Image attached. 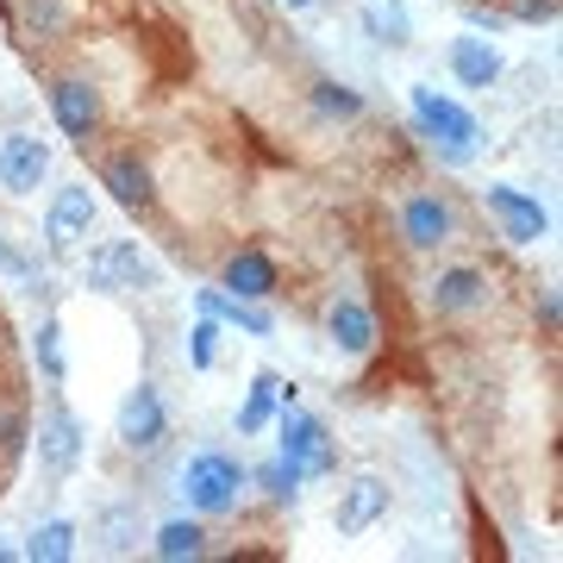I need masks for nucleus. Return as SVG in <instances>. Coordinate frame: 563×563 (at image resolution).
I'll use <instances>...</instances> for the list:
<instances>
[{"instance_id": "obj_1", "label": "nucleus", "mask_w": 563, "mask_h": 563, "mask_svg": "<svg viewBox=\"0 0 563 563\" xmlns=\"http://www.w3.org/2000/svg\"><path fill=\"white\" fill-rule=\"evenodd\" d=\"M244 488H251V470H244L232 451H195V457L181 463V495H188V507H195L201 520L232 514Z\"/></svg>"}, {"instance_id": "obj_2", "label": "nucleus", "mask_w": 563, "mask_h": 563, "mask_svg": "<svg viewBox=\"0 0 563 563\" xmlns=\"http://www.w3.org/2000/svg\"><path fill=\"white\" fill-rule=\"evenodd\" d=\"M413 120H420L426 144L439 151L444 163H470L476 157V144H483V125H476V113L470 107H457L451 95H439V88H413Z\"/></svg>"}, {"instance_id": "obj_3", "label": "nucleus", "mask_w": 563, "mask_h": 563, "mask_svg": "<svg viewBox=\"0 0 563 563\" xmlns=\"http://www.w3.org/2000/svg\"><path fill=\"white\" fill-rule=\"evenodd\" d=\"M81 282L95 295H144V288H163V269L132 239H101L81 263Z\"/></svg>"}, {"instance_id": "obj_4", "label": "nucleus", "mask_w": 563, "mask_h": 563, "mask_svg": "<svg viewBox=\"0 0 563 563\" xmlns=\"http://www.w3.org/2000/svg\"><path fill=\"white\" fill-rule=\"evenodd\" d=\"M282 457L295 463L301 476H332L339 470V439L325 432V420L282 407Z\"/></svg>"}, {"instance_id": "obj_5", "label": "nucleus", "mask_w": 563, "mask_h": 563, "mask_svg": "<svg viewBox=\"0 0 563 563\" xmlns=\"http://www.w3.org/2000/svg\"><path fill=\"white\" fill-rule=\"evenodd\" d=\"M483 201H488V213H495V225H501V239H507V244H539L544 232H551V213H544L532 195L507 188V181H488Z\"/></svg>"}, {"instance_id": "obj_6", "label": "nucleus", "mask_w": 563, "mask_h": 563, "mask_svg": "<svg viewBox=\"0 0 563 563\" xmlns=\"http://www.w3.org/2000/svg\"><path fill=\"white\" fill-rule=\"evenodd\" d=\"M88 232H95V195H88V188H57V201L44 213V244H51V257H76Z\"/></svg>"}, {"instance_id": "obj_7", "label": "nucleus", "mask_w": 563, "mask_h": 563, "mask_svg": "<svg viewBox=\"0 0 563 563\" xmlns=\"http://www.w3.org/2000/svg\"><path fill=\"white\" fill-rule=\"evenodd\" d=\"M51 176V144L32 132H7L0 139V188L7 195H38V181Z\"/></svg>"}, {"instance_id": "obj_8", "label": "nucleus", "mask_w": 563, "mask_h": 563, "mask_svg": "<svg viewBox=\"0 0 563 563\" xmlns=\"http://www.w3.org/2000/svg\"><path fill=\"white\" fill-rule=\"evenodd\" d=\"M51 113H57V125L76 144H88L95 132H101V88H88L81 76L51 81Z\"/></svg>"}, {"instance_id": "obj_9", "label": "nucleus", "mask_w": 563, "mask_h": 563, "mask_svg": "<svg viewBox=\"0 0 563 563\" xmlns=\"http://www.w3.org/2000/svg\"><path fill=\"white\" fill-rule=\"evenodd\" d=\"M401 239H407V251H444V244L457 239V213H451V201H439V195H413V201L401 207Z\"/></svg>"}, {"instance_id": "obj_10", "label": "nucleus", "mask_w": 563, "mask_h": 563, "mask_svg": "<svg viewBox=\"0 0 563 563\" xmlns=\"http://www.w3.org/2000/svg\"><path fill=\"white\" fill-rule=\"evenodd\" d=\"M38 463H44V476H69L81 463V426L63 401H51L38 420Z\"/></svg>"}, {"instance_id": "obj_11", "label": "nucleus", "mask_w": 563, "mask_h": 563, "mask_svg": "<svg viewBox=\"0 0 563 563\" xmlns=\"http://www.w3.org/2000/svg\"><path fill=\"white\" fill-rule=\"evenodd\" d=\"M163 432H169V413H163V395L151 383H139L132 395H125L120 407V439L132 444V451H157Z\"/></svg>"}, {"instance_id": "obj_12", "label": "nucleus", "mask_w": 563, "mask_h": 563, "mask_svg": "<svg viewBox=\"0 0 563 563\" xmlns=\"http://www.w3.org/2000/svg\"><path fill=\"white\" fill-rule=\"evenodd\" d=\"M388 501H395V495H388L383 476H357V483L339 495V514H332V526H339L344 539H357V532H369V526L388 514Z\"/></svg>"}, {"instance_id": "obj_13", "label": "nucleus", "mask_w": 563, "mask_h": 563, "mask_svg": "<svg viewBox=\"0 0 563 563\" xmlns=\"http://www.w3.org/2000/svg\"><path fill=\"white\" fill-rule=\"evenodd\" d=\"M483 301H488V276L470 269V263H457V269H444L432 282V313H444V320H463V313H476Z\"/></svg>"}, {"instance_id": "obj_14", "label": "nucleus", "mask_w": 563, "mask_h": 563, "mask_svg": "<svg viewBox=\"0 0 563 563\" xmlns=\"http://www.w3.org/2000/svg\"><path fill=\"white\" fill-rule=\"evenodd\" d=\"M325 332H332V344H339L344 357H369L376 351V313L363 301H351V295L325 307Z\"/></svg>"}, {"instance_id": "obj_15", "label": "nucleus", "mask_w": 563, "mask_h": 563, "mask_svg": "<svg viewBox=\"0 0 563 563\" xmlns=\"http://www.w3.org/2000/svg\"><path fill=\"white\" fill-rule=\"evenodd\" d=\"M288 401H295V388H282L276 369H257L251 376V401L239 407V439H257L263 426L276 420V407H288Z\"/></svg>"}, {"instance_id": "obj_16", "label": "nucleus", "mask_w": 563, "mask_h": 563, "mask_svg": "<svg viewBox=\"0 0 563 563\" xmlns=\"http://www.w3.org/2000/svg\"><path fill=\"white\" fill-rule=\"evenodd\" d=\"M225 295H239V301H269L276 295V263L269 251H239V257L225 263Z\"/></svg>"}, {"instance_id": "obj_17", "label": "nucleus", "mask_w": 563, "mask_h": 563, "mask_svg": "<svg viewBox=\"0 0 563 563\" xmlns=\"http://www.w3.org/2000/svg\"><path fill=\"white\" fill-rule=\"evenodd\" d=\"M195 307H201V313H213L220 325L251 332V339H269V332H276V320H269L257 301H239V295H225V288H201V295H195Z\"/></svg>"}, {"instance_id": "obj_18", "label": "nucleus", "mask_w": 563, "mask_h": 563, "mask_svg": "<svg viewBox=\"0 0 563 563\" xmlns=\"http://www.w3.org/2000/svg\"><path fill=\"white\" fill-rule=\"evenodd\" d=\"M451 76L463 88H495L501 81V51L488 38H451Z\"/></svg>"}, {"instance_id": "obj_19", "label": "nucleus", "mask_w": 563, "mask_h": 563, "mask_svg": "<svg viewBox=\"0 0 563 563\" xmlns=\"http://www.w3.org/2000/svg\"><path fill=\"white\" fill-rule=\"evenodd\" d=\"M101 188H113V201L132 207V213H144V207L157 201V181H151V169H144L139 157H107Z\"/></svg>"}, {"instance_id": "obj_20", "label": "nucleus", "mask_w": 563, "mask_h": 563, "mask_svg": "<svg viewBox=\"0 0 563 563\" xmlns=\"http://www.w3.org/2000/svg\"><path fill=\"white\" fill-rule=\"evenodd\" d=\"M88 539H95V551H107V558H125V551H139V539H144L139 507H107V514H95Z\"/></svg>"}, {"instance_id": "obj_21", "label": "nucleus", "mask_w": 563, "mask_h": 563, "mask_svg": "<svg viewBox=\"0 0 563 563\" xmlns=\"http://www.w3.org/2000/svg\"><path fill=\"white\" fill-rule=\"evenodd\" d=\"M363 32L388 51H401L413 44V13H407V0H363Z\"/></svg>"}, {"instance_id": "obj_22", "label": "nucleus", "mask_w": 563, "mask_h": 563, "mask_svg": "<svg viewBox=\"0 0 563 563\" xmlns=\"http://www.w3.org/2000/svg\"><path fill=\"white\" fill-rule=\"evenodd\" d=\"M151 551H157L163 563H195L207 558V526L201 520H169L151 532Z\"/></svg>"}, {"instance_id": "obj_23", "label": "nucleus", "mask_w": 563, "mask_h": 563, "mask_svg": "<svg viewBox=\"0 0 563 563\" xmlns=\"http://www.w3.org/2000/svg\"><path fill=\"white\" fill-rule=\"evenodd\" d=\"M25 558L32 563H69L76 558V526L69 520H44L38 532H32V544H25Z\"/></svg>"}, {"instance_id": "obj_24", "label": "nucleus", "mask_w": 563, "mask_h": 563, "mask_svg": "<svg viewBox=\"0 0 563 563\" xmlns=\"http://www.w3.org/2000/svg\"><path fill=\"white\" fill-rule=\"evenodd\" d=\"M257 483H263V495H269L276 507H288L295 495H301L307 476H301V470H295L288 457H276V463H263V470H257Z\"/></svg>"}, {"instance_id": "obj_25", "label": "nucleus", "mask_w": 563, "mask_h": 563, "mask_svg": "<svg viewBox=\"0 0 563 563\" xmlns=\"http://www.w3.org/2000/svg\"><path fill=\"white\" fill-rule=\"evenodd\" d=\"M313 107H320L325 120H357L363 95L357 88H344V81H313Z\"/></svg>"}, {"instance_id": "obj_26", "label": "nucleus", "mask_w": 563, "mask_h": 563, "mask_svg": "<svg viewBox=\"0 0 563 563\" xmlns=\"http://www.w3.org/2000/svg\"><path fill=\"white\" fill-rule=\"evenodd\" d=\"M213 357H220V320L201 313V325L188 332V363H195V369H213Z\"/></svg>"}, {"instance_id": "obj_27", "label": "nucleus", "mask_w": 563, "mask_h": 563, "mask_svg": "<svg viewBox=\"0 0 563 563\" xmlns=\"http://www.w3.org/2000/svg\"><path fill=\"white\" fill-rule=\"evenodd\" d=\"M38 363H44V376H51V383H63V325L57 320L38 325Z\"/></svg>"}, {"instance_id": "obj_28", "label": "nucleus", "mask_w": 563, "mask_h": 563, "mask_svg": "<svg viewBox=\"0 0 563 563\" xmlns=\"http://www.w3.org/2000/svg\"><path fill=\"white\" fill-rule=\"evenodd\" d=\"M0 276H13V282H32V288H38V269H32V263H25L20 251H13V239H0Z\"/></svg>"}, {"instance_id": "obj_29", "label": "nucleus", "mask_w": 563, "mask_h": 563, "mask_svg": "<svg viewBox=\"0 0 563 563\" xmlns=\"http://www.w3.org/2000/svg\"><path fill=\"white\" fill-rule=\"evenodd\" d=\"M514 20H526V25H551V20H558V0H514Z\"/></svg>"}, {"instance_id": "obj_30", "label": "nucleus", "mask_w": 563, "mask_h": 563, "mask_svg": "<svg viewBox=\"0 0 563 563\" xmlns=\"http://www.w3.org/2000/svg\"><path fill=\"white\" fill-rule=\"evenodd\" d=\"M25 25L32 32H57V0H25Z\"/></svg>"}, {"instance_id": "obj_31", "label": "nucleus", "mask_w": 563, "mask_h": 563, "mask_svg": "<svg viewBox=\"0 0 563 563\" xmlns=\"http://www.w3.org/2000/svg\"><path fill=\"white\" fill-rule=\"evenodd\" d=\"M470 25H476V32H501L507 13H495V7H470Z\"/></svg>"}, {"instance_id": "obj_32", "label": "nucleus", "mask_w": 563, "mask_h": 563, "mask_svg": "<svg viewBox=\"0 0 563 563\" xmlns=\"http://www.w3.org/2000/svg\"><path fill=\"white\" fill-rule=\"evenodd\" d=\"M282 7H288V13H307V7H313V0H282Z\"/></svg>"}]
</instances>
